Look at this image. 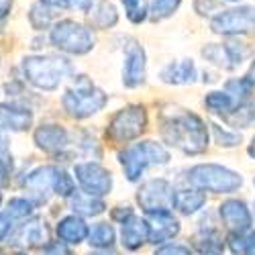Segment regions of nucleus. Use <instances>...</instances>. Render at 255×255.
Listing matches in <instances>:
<instances>
[{
  "instance_id": "obj_5",
  "label": "nucleus",
  "mask_w": 255,
  "mask_h": 255,
  "mask_svg": "<svg viewBox=\"0 0 255 255\" xmlns=\"http://www.w3.org/2000/svg\"><path fill=\"white\" fill-rule=\"evenodd\" d=\"M66 10H70L68 0H37L29 8V23L35 31H47Z\"/></svg>"
},
{
  "instance_id": "obj_27",
  "label": "nucleus",
  "mask_w": 255,
  "mask_h": 255,
  "mask_svg": "<svg viewBox=\"0 0 255 255\" xmlns=\"http://www.w3.org/2000/svg\"><path fill=\"white\" fill-rule=\"evenodd\" d=\"M251 153L255 155V139H253V147H251Z\"/></svg>"
},
{
  "instance_id": "obj_8",
  "label": "nucleus",
  "mask_w": 255,
  "mask_h": 255,
  "mask_svg": "<svg viewBox=\"0 0 255 255\" xmlns=\"http://www.w3.org/2000/svg\"><path fill=\"white\" fill-rule=\"evenodd\" d=\"M198 172H194V180L210 190H225V192H231L233 188H237L241 184V178H237L235 174L227 172L223 167L217 165H204V167H196Z\"/></svg>"
},
{
  "instance_id": "obj_1",
  "label": "nucleus",
  "mask_w": 255,
  "mask_h": 255,
  "mask_svg": "<svg viewBox=\"0 0 255 255\" xmlns=\"http://www.w3.org/2000/svg\"><path fill=\"white\" fill-rule=\"evenodd\" d=\"M72 72V63L55 55H33L23 59V74L41 90H53Z\"/></svg>"
},
{
  "instance_id": "obj_17",
  "label": "nucleus",
  "mask_w": 255,
  "mask_h": 255,
  "mask_svg": "<svg viewBox=\"0 0 255 255\" xmlns=\"http://www.w3.org/2000/svg\"><path fill=\"white\" fill-rule=\"evenodd\" d=\"M221 215L225 217V221L229 223V227H239V221L247 227L249 225V215H247V210L243 204L239 202H229L221 208Z\"/></svg>"
},
{
  "instance_id": "obj_4",
  "label": "nucleus",
  "mask_w": 255,
  "mask_h": 255,
  "mask_svg": "<svg viewBox=\"0 0 255 255\" xmlns=\"http://www.w3.org/2000/svg\"><path fill=\"white\" fill-rule=\"evenodd\" d=\"M210 27L219 35L255 33V6L241 4L235 8H227L210 20Z\"/></svg>"
},
{
  "instance_id": "obj_28",
  "label": "nucleus",
  "mask_w": 255,
  "mask_h": 255,
  "mask_svg": "<svg viewBox=\"0 0 255 255\" xmlns=\"http://www.w3.org/2000/svg\"><path fill=\"white\" fill-rule=\"evenodd\" d=\"M223 2H239V0H223Z\"/></svg>"
},
{
  "instance_id": "obj_13",
  "label": "nucleus",
  "mask_w": 255,
  "mask_h": 255,
  "mask_svg": "<svg viewBox=\"0 0 255 255\" xmlns=\"http://www.w3.org/2000/svg\"><path fill=\"white\" fill-rule=\"evenodd\" d=\"M202 55L210 61V63H215V66L219 68H225V70H233L235 68V63H233L231 55H229V49L227 45H219V43H212V45H206L202 49Z\"/></svg>"
},
{
  "instance_id": "obj_11",
  "label": "nucleus",
  "mask_w": 255,
  "mask_h": 255,
  "mask_svg": "<svg viewBox=\"0 0 255 255\" xmlns=\"http://www.w3.org/2000/svg\"><path fill=\"white\" fill-rule=\"evenodd\" d=\"M88 14H90V20L96 29H111L119 20V12L111 0H100V2H96Z\"/></svg>"
},
{
  "instance_id": "obj_21",
  "label": "nucleus",
  "mask_w": 255,
  "mask_h": 255,
  "mask_svg": "<svg viewBox=\"0 0 255 255\" xmlns=\"http://www.w3.org/2000/svg\"><path fill=\"white\" fill-rule=\"evenodd\" d=\"M90 243L94 245H111L113 243V229L109 225H98L92 235H90Z\"/></svg>"
},
{
  "instance_id": "obj_7",
  "label": "nucleus",
  "mask_w": 255,
  "mask_h": 255,
  "mask_svg": "<svg viewBox=\"0 0 255 255\" xmlns=\"http://www.w3.org/2000/svg\"><path fill=\"white\" fill-rule=\"evenodd\" d=\"M125 86L135 88L145 82V51L139 43L131 41L125 47V70H123Z\"/></svg>"
},
{
  "instance_id": "obj_24",
  "label": "nucleus",
  "mask_w": 255,
  "mask_h": 255,
  "mask_svg": "<svg viewBox=\"0 0 255 255\" xmlns=\"http://www.w3.org/2000/svg\"><path fill=\"white\" fill-rule=\"evenodd\" d=\"M12 10V0H0V25L4 23V18Z\"/></svg>"
},
{
  "instance_id": "obj_6",
  "label": "nucleus",
  "mask_w": 255,
  "mask_h": 255,
  "mask_svg": "<svg viewBox=\"0 0 255 255\" xmlns=\"http://www.w3.org/2000/svg\"><path fill=\"white\" fill-rule=\"evenodd\" d=\"M145 127V111L141 106H131V109L121 111L111 123V135L117 139H131L139 135Z\"/></svg>"
},
{
  "instance_id": "obj_2",
  "label": "nucleus",
  "mask_w": 255,
  "mask_h": 255,
  "mask_svg": "<svg viewBox=\"0 0 255 255\" xmlns=\"http://www.w3.org/2000/svg\"><path fill=\"white\" fill-rule=\"evenodd\" d=\"M49 41L59 51H66L72 55H84L94 47L92 31L86 25L76 23L72 18L55 20L53 27L49 29Z\"/></svg>"
},
{
  "instance_id": "obj_10",
  "label": "nucleus",
  "mask_w": 255,
  "mask_h": 255,
  "mask_svg": "<svg viewBox=\"0 0 255 255\" xmlns=\"http://www.w3.org/2000/svg\"><path fill=\"white\" fill-rule=\"evenodd\" d=\"M196 78V68L192 59H182L178 63H169L161 72V80L167 84H190Z\"/></svg>"
},
{
  "instance_id": "obj_19",
  "label": "nucleus",
  "mask_w": 255,
  "mask_h": 255,
  "mask_svg": "<svg viewBox=\"0 0 255 255\" xmlns=\"http://www.w3.org/2000/svg\"><path fill=\"white\" fill-rule=\"evenodd\" d=\"M180 2L182 0H153L151 6H149V18L157 23V20H163L167 16H172L178 10Z\"/></svg>"
},
{
  "instance_id": "obj_18",
  "label": "nucleus",
  "mask_w": 255,
  "mask_h": 255,
  "mask_svg": "<svg viewBox=\"0 0 255 255\" xmlns=\"http://www.w3.org/2000/svg\"><path fill=\"white\" fill-rule=\"evenodd\" d=\"M57 233L63 239H68L72 243H78L84 235H86V227H84V223L78 221V219H66L57 227Z\"/></svg>"
},
{
  "instance_id": "obj_25",
  "label": "nucleus",
  "mask_w": 255,
  "mask_h": 255,
  "mask_svg": "<svg viewBox=\"0 0 255 255\" xmlns=\"http://www.w3.org/2000/svg\"><path fill=\"white\" fill-rule=\"evenodd\" d=\"M163 251H165V253H169V255H190V253H188V249H184V247H180V245L165 247Z\"/></svg>"
},
{
  "instance_id": "obj_22",
  "label": "nucleus",
  "mask_w": 255,
  "mask_h": 255,
  "mask_svg": "<svg viewBox=\"0 0 255 255\" xmlns=\"http://www.w3.org/2000/svg\"><path fill=\"white\" fill-rule=\"evenodd\" d=\"M219 6L217 0H194V8L198 14H210V12H215Z\"/></svg>"
},
{
  "instance_id": "obj_9",
  "label": "nucleus",
  "mask_w": 255,
  "mask_h": 255,
  "mask_svg": "<svg viewBox=\"0 0 255 255\" xmlns=\"http://www.w3.org/2000/svg\"><path fill=\"white\" fill-rule=\"evenodd\" d=\"M78 172V178L80 182L88 188V194H104L106 190L111 188V176L104 172V169H100L98 165H78L76 167Z\"/></svg>"
},
{
  "instance_id": "obj_26",
  "label": "nucleus",
  "mask_w": 255,
  "mask_h": 255,
  "mask_svg": "<svg viewBox=\"0 0 255 255\" xmlns=\"http://www.w3.org/2000/svg\"><path fill=\"white\" fill-rule=\"evenodd\" d=\"M8 231V225H6V219L4 217H0V237L4 235V233Z\"/></svg>"
},
{
  "instance_id": "obj_16",
  "label": "nucleus",
  "mask_w": 255,
  "mask_h": 255,
  "mask_svg": "<svg viewBox=\"0 0 255 255\" xmlns=\"http://www.w3.org/2000/svg\"><path fill=\"white\" fill-rule=\"evenodd\" d=\"M121 2L125 6L127 18L135 25H141L143 20L149 16V2H147V0H121Z\"/></svg>"
},
{
  "instance_id": "obj_3",
  "label": "nucleus",
  "mask_w": 255,
  "mask_h": 255,
  "mask_svg": "<svg viewBox=\"0 0 255 255\" xmlns=\"http://www.w3.org/2000/svg\"><path fill=\"white\" fill-rule=\"evenodd\" d=\"M104 104H106L104 92L98 90L86 76H80L78 82L74 84V88H70L66 92V96H63V106H66V111L78 119L98 113Z\"/></svg>"
},
{
  "instance_id": "obj_23",
  "label": "nucleus",
  "mask_w": 255,
  "mask_h": 255,
  "mask_svg": "<svg viewBox=\"0 0 255 255\" xmlns=\"http://www.w3.org/2000/svg\"><path fill=\"white\" fill-rule=\"evenodd\" d=\"M70 2V8H78L80 12H90L92 6H94V0H68Z\"/></svg>"
},
{
  "instance_id": "obj_20",
  "label": "nucleus",
  "mask_w": 255,
  "mask_h": 255,
  "mask_svg": "<svg viewBox=\"0 0 255 255\" xmlns=\"http://www.w3.org/2000/svg\"><path fill=\"white\" fill-rule=\"evenodd\" d=\"M206 106L212 113H227L233 106H237L235 100H233L227 92H210L206 96Z\"/></svg>"
},
{
  "instance_id": "obj_12",
  "label": "nucleus",
  "mask_w": 255,
  "mask_h": 255,
  "mask_svg": "<svg viewBox=\"0 0 255 255\" xmlns=\"http://www.w3.org/2000/svg\"><path fill=\"white\" fill-rule=\"evenodd\" d=\"M0 121H2L10 129H27V125L31 123V113L27 109H18L12 104H0Z\"/></svg>"
},
{
  "instance_id": "obj_15",
  "label": "nucleus",
  "mask_w": 255,
  "mask_h": 255,
  "mask_svg": "<svg viewBox=\"0 0 255 255\" xmlns=\"http://www.w3.org/2000/svg\"><path fill=\"white\" fill-rule=\"evenodd\" d=\"M37 141L45 149H53V147H61V143H66V131L59 127H43L37 131Z\"/></svg>"
},
{
  "instance_id": "obj_14",
  "label": "nucleus",
  "mask_w": 255,
  "mask_h": 255,
  "mask_svg": "<svg viewBox=\"0 0 255 255\" xmlns=\"http://www.w3.org/2000/svg\"><path fill=\"white\" fill-rule=\"evenodd\" d=\"M145 235H147V227H145L141 221L133 219L131 223H125V229H123V243L129 247V249L139 247V245L143 243Z\"/></svg>"
}]
</instances>
